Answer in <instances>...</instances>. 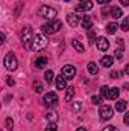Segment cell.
<instances>
[{"mask_svg":"<svg viewBox=\"0 0 129 131\" xmlns=\"http://www.w3.org/2000/svg\"><path fill=\"white\" fill-rule=\"evenodd\" d=\"M46 47H47V38L43 34L33 35L32 41H31V50H43Z\"/></svg>","mask_w":129,"mask_h":131,"instance_id":"6da1fadb","label":"cell"},{"mask_svg":"<svg viewBox=\"0 0 129 131\" xmlns=\"http://www.w3.org/2000/svg\"><path fill=\"white\" fill-rule=\"evenodd\" d=\"M43 32L44 34H49V35H52V34H56L59 29H62V23L59 21V20H52V21H49V23H46V25H43Z\"/></svg>","mask_w":129,"mask_h":131,"instance_id":"7a4b0ae2","label":"cell"},{"mask_svg":"<svg viewBox=\"0 0 129 131\" xmlns=\"http://www.w3.org/2000/svg\"><path fill=\"white\" fill-rule=\"evenodd\" d=\"M38 14H40V17H43V18H47V20H55V17H56V9L55 8H50V6H47V5H44V6H41L40 9H38Z\"/></svg>","mask_w":129,"mask_h":131,"instance_id":"3957f363","label":"cell"},{"mask_svg":"<svg viewBox=\"0 0 129 131\" xmlns=\"http://www.w3.org/2000/svg\"><path fill=\"white\" fill-rule=\"evenodd\" d=\"M20 37H21L23 46H24L26 49H31V41H32V38H33V35H32V28H31V26H24V28L21 29Z\"/></svg>","mask_w":129,"mask_h":131,"instance_id":"277c9868","label":"cell"},{"mask_svg":"<svg viewBox=\"0 0 129 131\" xmlns=\"http://www.w3.org/2000/svg\"><path fill=\"white\" fill-rule=\"evenodd\" d=\"M100 92H102V96L108 101H115L119 98V93H120V90L117 87H102Z\"/></svg>","mask_w":129,"mask_h":131,"instance_id":"5b68a950","label":"cell"},{"mask_svg":"<svg viewBox=\"0 0 129 131\" xmlns=\"http://www.w3.org/2000/svg\"><path fill=\"white\" fill-rule=\"evenodd\" d=\"M5 67L9 70V72H14L17 67H18V61H17V57L12 53V52H8L5 55Z\"/></svg>","mask_w":129,"mask_h":131,"instance_id":"8992f818","label":"cell"},{"mask_svg":"<svg viewBox=\"0 0 129 131\" xmlns=\"http://www.w3.org/2000/svg\"><path fill=\"white\" fill-rule=\"evenodd\" d=\"M43 104H44L46 107H55V105L58 104V95H56L55 92L46 93L44 98H43Z\"/></svg>","mask_w":129,"mask_h":131,"instance_id":"52a82bcc","label":"cell"},{"mask_svg":"<svg viewBox=\"0 0 129 131\" xmlns=\"http://www.w3.org/2000/svg\"><path fill=\"white\" fill-rule=\"evenodd\" d=\"M99 114H100V117L103 121L111 119L112 117V108H111V105H102L100 110H99Z\"/></svg>","mask_w":129,"mask_h":131,"instance_id":"ba28073f","label":"cell"},{"mask_svg":"<svg viewBox=\"0 0 129 131\" xmlns=\"http://www.w3.org/2000/svg\"><path fill=\"white\" fill-rule=\"evenodd\" d=\"M62 75H64L67 79H73L74 78V75H76V69L73 67V66H70V64H67L62 67V72H61Z\"/></svg>","mask_w":129,"mask_h":131,"instance_id":"9c48e42d","label":"cell"},{"mask_svg":"<svg viewBox=\"0 0 129 131\" xmlns=\"http://www.w3.org/2000/svg\"><path fill=\"white\" fill-rule=\"evenodd\" d=\"M96 46L99 50H102V52H105V50H108L109 49V41L105 38V37H99L96 40Z\"/></svg>","mask_w":129,"mask_h":131,"instance_id":"30bf717a","label":"cell"},{"mask_svg":"<svg viewBox=\"0 0 129 131\" xmlns=\"http://www.w3.org/2000/svg\"><path fill=\"white\" fill-rule=\"evenodd\" d=\"M91 8H93V2H90V0H85V2H82L79 5H76L78 12H85V11H90Z\"/></svg>","mask_w":129,"mask_h":131,"instance_id":"8fae6325","label":"cell"},{"mask_svg":"<svg viewBox=\"0 0 129 131\" xmlns=\"http://www.w3.org/2000/svg\"><path fill=\"white\" fill-rule=\"evenodd\" d=\"M56 89L58 90H64L67 89V78L61 73L59 76H56Z\"/></svg>","mask_w":129,"mask_h":131,"instance_id":"7c38bea8","label":"cell"},{"mask_svg":"<svg viewBox=\"0 0 129 131\" xmlns=\"http://www.w3.org/2000/svg\"><path fill=\"white\" fill-rule=\"evenodd\" d=\"M82 28H84L85 31H91V28H93V20H91L90 15H84V17H82Z\"/></svg>","mask_w":129,"mask_h":131,"instance_id":"4fadbf2b","label":"cell"},{"mask_svg":"<svg viewBox=\"0 0 129 131\" xmlns=\"http://www.w3.org/2000/svg\"><path fill=\"white\" fill-rule=\"evenodd\" d=\"M67 21H68V25H70L71 28H74V26H78V23H79V17H78L76 14L70 12V14H67Z\"/></svg>","mask_w":129,"mask_h":131,"instance_id":"5bb4252c","label":"cell"},{"mask_svg":"<svg viewBox=\"0 0 129 131\" xmlns=\"http://www.w3.org/2000/svg\"><path fill=\"white\" fill-rule=\"evenodd\" d=\"M112 63H114V58L109 57V55H105V57H102V60H100V66H103V67H111Z\"/></svg>","mask_w":129,"mask_h":131,"instance_id":"9a60e30c","label":"cell"},{"mask_svg":"<svg viewBox=\"0 0 129 131\" xmlns=\"http://www.w3.org/2000/svg\"><path fill=\"white\" fill-rule=\"evenodd\" d=\"M111 17L112 18H122L123 17V12L120 8H111Z\"/></svg>","mask_w":129,"mask_h":131,"instance_id":"2e32d148","label":"cell"},{"mask_svg":"<svg viewBox=\"0 0 129 131\" xmlns=\"http://www.w3.org/2000/svg\"><path fill=\"white\" fill-rule=\"evenodd\" d=\"M119 28H120V26H119L115 21H112V23H109V25L106 26V32H108V34H115Z\"/></svg>","mask_w":129,"mask_h":131,"instance_id":"e0dca14e","label":"cell"},{"mask_svg":"<svg viewBox=\"0 0 129 131\" xmlns=\"http://www.w3.org/2000/svg\"><path fill=\"white\" fill-rule=\"evenodd\" d=\"M35 66H36L38 69H43L44 66H47V58H44V57L36 58V60H35Z\"/></svg>","mask_w":129,"mask_h":131,"instance_id":"ac0fdd59","label":"cell"},{"mask_svg":"<svg viewBox=\"0 0 129 131\" xmlns=\"http://www.w3.org/2000/svg\"><path fill=\"white\" fill-rule=\"evenodd\" d=\"M71 44H73V47H74V49H76L78 52H81V53H82V52L85 50V47H84V46L81 44V41H79V40H73V41H71Z\"/></svg>","mask_w":129,"mask_h":131,"instance_id":"d6986e66","label":"cell"},{"mask_svg":"<svg viewBox=\"0 0 129 131\" xmlns=\"http://www.w3.org/2000/svg\"><path fill=\"white\" fill-rule=\"evenodd\" d=\"M87 67H88V72H90L91 75H97V72H99V69H97V64H96V63H93V61H90Z\"/></svg>","mask_w":129,"mask_h":131,"instance_id":"ffe728a7","label":"cell"},{"mask_svg":"<svg viewBox=\"0 0 129 131\" xmlns=\"http://www.w3.org/2000/svg\"><path fill=\"white\" fill-rule=\"evenodd\" d=\"M126 105H128V104H126V101H119V102L115 104V110L122 113V111H125V110H126Z\"/></svg>","mask_w":129,"mask_h":131,"instance_id":"44dd1931","label":"cell"},{"mask_svg":"<svg viewBox=\"0 0 129 131\" xmlns=\"http://www.w3.org/2000/svg\"><path fill=\"white\" fill-rule=\"evenodd\" d=\"M46 119H49V121H52V122H56V121H58V113H56V111H49V113L46 114Z\"/></svg>","mask_w":129,"mask_h":131,"instance_id":"7402d4cb","label":"cell"},{"mask_svg":"<svg viewBox=\"0 0 129 131\" xmlns=\"http://www.w3.org/2000/svg\"><path fill=\"white\" fill-rule=\"evenodd\" d=\"M32 87H33V90L36 92V93H41L43 90H44V87H43V84L40 82V81H33V84H32Z\"/></svg>","mask_w":129,"mask_h":131,"instance_id":"603a6c76","label":"cell"},{"mask_svg":"<svg viewBox=\"0 0 129 131\" xmlns=\"http://www.w3.org/2000/svg\"><path fill=\"white\" fill-rule=\"evenodd\" d=\"M44 78H46V81H47L49 85H50V84L53 82V79H55V78H53V72H52V70H47V72L44 73Z\"/></svg>","mask_w":129,"mask_h":131,"instance_id":"cb8c5ba5","label":"cell"},{"mask_svg":"<svg viewBox=\"0 0 129 131\" xmlns=\"http://www.w3.org/2000/svg\"><path fill=\"white\" fill-rule=\"evenodd\" d=\"M73 96H74V89H73V87H68V89H67V95H65V101L70 102V101L73 99Z\"/></svg>","mask_w":129,"mask_h":131,"instance_id":"d4e9b609","label":"cell"},{"mask_svg":"<svg viewBox=\"0 0 129 131\" xmlns=\"http://www.w3.org/2000/svg\"><path fill=\"white\" fill-rule=\"evenodd\" d=\"M122 31H129V17H125L123 20H122Z\"/></svg>","mask_w":129,"mask_h":131,"instance_id":"484cf974","label":"cell"},{"mask_svg":"<svg viewBox=\"0 0 129 131\" xmlns=\"http://www.w3.org/2000/svg\"><path fill=\"white\" fill-rule=\"evenodd\" d=\"M5 127H6L8 130H12V128H14V121H12L11 117H8V119L5 121Z\"/></svg>","mask_w":129,"mask_h":131,"instance_id":"4316f807","label":"cell"},{"mask_svg":"<svg viewBox=\"0 0 129 131\" xmlns=\"http://www.w3.org/2000/svg\"><path fill=\"white\" fill-rule=\"evenodd\" d=\"M46 131H58V125L55 122H50L47 127H46Z\"/></svg>","mask_w":129,"mask_h":131,"instance_id":"83f0119b","label":"cell"},{"mask_svg":"<svg viewBox=\"0 0 129 131\" xmlns=\"http://www.w3.org/2000/svg\"><path fill=\"white\" fill-rule=\"evenodd\" d=\"M114 53H115V58H117V60H122V58H123V49H122V50H120V49H117Z\"/></svg>","mask_w":129,"mask_h":131,"instance_id":"f1b7e54d","label":"cell"},{"mask_svg":"<svg viewBox=\"0 0 129 131\" xmlns=\"http://www.w3.org/2000/svg\"><path fill=\"white\" fill-rule=\"evenodd\" d=\"M91 102H93V104H96V105H99V104L102 102V98H100V96H96V95H94V96L91 98Z\"/></svg>","mask_w":129,"mask_h":131,"instance_id":"f546056e","label":"cell"},{"mask_svg":"<svg viewBox=\"0 0 129 131\" xmlns=\"http://www.w3.org/2000/svg\"><path fill=\"white\" fill-rule=\"evenodd\" d=\"M102 131H120L119 128H115V127H105Z\"/></svg>","mask_w":129,"mask_h":131,"instance_id":"4dcf8cb0","label":"cell"},{"mask_svg":"<svg viewBox=\"0 0 129 131\" xmlns=\"http://www.w3.org/2000/svg\"><path fill=\"white\" fill-rule=\"evenodd\" d=\"M88 38H90V43L94 41V32L93 31H88Z\"/></svg>","mask_w":129,"mask_h":131,"instance_id":"1f68e13d","label":"cell"},{"mask_svg":"<svg viewBox=\"0 0 129 131\" xmlns=\"http://www.w3.org/2000/svg\"><path fill=\"white\" fill-rule=\"evenodd\" d=\"M117 44H119V46H120V47L123 49V46H125V40H122V38H119V40H117Z\"/></svg>","mask_w":129,"mask_h":131,"instance_id":"d6a6232c","label":"cell"},{"mask_svg":"<svg viewBox=\"0 0 129 131\" xmlns=\"http://www.w3.org/2000/svg\"><path fill=\"white\" fill-rule=\"evenodd\" d=\"M6 82H8V85H11V87H12V85L15 84V81H14L12 78H8V79H6Z\"/></svg>","mask_w":129,"mask_h":131,"instance_id":"836d02e7","label":"cell"},{"mask_svg":"<svg viewBox=\"0 0 129 131\" xmlns=\"http://www.w3.org/2000/svg\"><path fill=\"white\" fill-rule=\"evenodd\" d=\"M123 122H125L126 125H129V111L126 113V114H125V119H123Z\"/></svg>","mask_w":129,"mask_h":131,"instance_id":"e575fe53","label":"cell"},{"mask_svg":"<svg viewBox=\"0 0 129 131\" xmlns=\"http://www.w3.org/2000/svg\"><path fill=\"white\" fill-rule=\"evenodd\" d=\"M120 3H122L123 6H129V0H120Z\"/></svg>","mask_w":129,"mask_h":131,"instance_id":"d590c367","label":"cell"},{"mask_svg":"<svg viewBox=\"0 0 129 131\" xmlns=\"http://www.w3.org/2000/svg\"><path fill=\"white\" fill-rule=\"evenodd\" d=\"M111 0H97V3H100V5H105V3H109Z\"/></svg>","mask_w":129,"mask_h":131,"instance_id":"8d00e7d4","label":"cell"},{"mask_svg":"<svg viewBox=\"0 0 129 131\" xmlns=\"http://www.w3.org/2000/svg\"><path fill=\"white\" fill-rule=\"evenodd\" d=\"M117 76H119V73H117V72H112V73H111V78H112V79H115Z\"/></svg>","mask_w":129,"mask_h":131,"instance_id":"74e56055","label":"cell"},{"mask_svg":"<svg viewBox=\"0 0 129 131\" xmlns=\"http://www.w3.org/2000/svg\"><path fill=\"white\" fill-rule=\"evenodd\" d=\"M79 108H81V104H79V102H78V104H74V110H79Z\"/></svg>","mask_w":129,"mask_h":131,"instance_id":"f35d334b","label":"cell"},{"mask_svg":"<svg viewBox=\"0 0 129 131\" xmlns=\"http://www.w3.org/2000/svg\"><path fill=\"white\" fill-rule=\"evenodd\" d=\"M76 131H87V130H85L84 127H79V128H78V130H76Z\"/></svg>","mask_w":129,"mask_h":131,"instance_id":"ab89813d","label":"cell"},{"mask_svg":"<svg viewBox=\"0 0 129 131\" xmlns=\"http://www.w3.org/2000/svg\"><path fill=\"white\" fill-rule=\"evenodd\" d=\"M125 72H126V73H128V75H129V64L126 66V70H125Z\"/></svg>","mask_w":129,"mask_h":131,"instance_id":"60d3db41","label":"cell"},{"mask_svg":"<svg viewBox=\"0 0 129 131\" xmlns=\"http://www.w3.org/2000/svg\"><path fill=\"white\" fill-rule=\"evenodd\" d=\"M65 2H68V0H65Z\"/></svg>","mask_w":129,"mask_h":131,"instance_id":"b9f144b4","label":"cell"},{"mask_svg":"<svg viewBox=\"0 0 129 131\" xmlns=\"http://www.w3.org/2000/svg\"><path fill=\"white\" fill-rule=\"evenodd\" d=\"M82 2H84V0H82Z\"/></svg>","mask_w":129,"mask_h":131,"instance_id":"7bdbcfd3","label":"cell"}]
</instances>
